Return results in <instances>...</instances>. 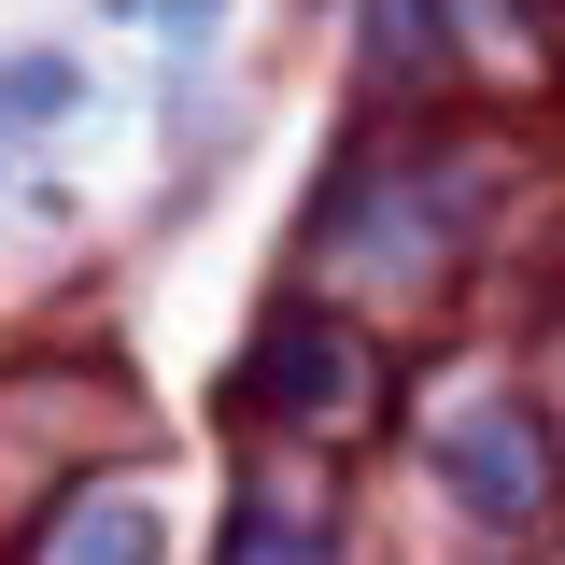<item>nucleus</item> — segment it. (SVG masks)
<instances>
[{
	"label": "nucleus",
	"instance_id": "f257e3e1",
	"mask_svg": "<svg viewBox=\"0 0 565 565\" xmlns=\"http://www.w3.org/2000/svg\"><path fill=\"white\" fill-rule=\"evenodd\" d=\"M0 114L57 128V114H85V71H71V57H0Z\"/></svg>",
	"mask_w": 565,
	"mask_h": 565
},
{
	"label": "nucleus",
	"instance_id": "f03ea898",
	"mask_svg": "<svg viewBox=\"0 0 565 565\" xmlns=\"http://www.w3.org/2000/svg\"><path fill=\"white\" fill-rule=\"evenodd\" d=\"M85 523H99V537L57 552V565H156V523H141V509H85Z\"/></svg>",
	"mask_w": 565,
	"mask_h": 565
},
{
	"label": "nucleus",
	"instance_id": "7ed1b4c3",
	"mask_svg": "<svg viewBox=\"0 0 565 565\" xmlns=\"http://www.w3.org/2000/svg\"><path fill=\"white\" fill-rule=\"evenodd\" d=\"M241 565H326V552H282V537H241Z\"/></svg>",
	"mask_w": 565,
	"mask_h": 565
},
{
	"label": "nucleus",
	"instance_id": "20e7f679",
	"mask_svg": "<svg viewBox=\"0 0 565 565\" xmlns=\"http://www.w3.org/2000/svg\"><path fill=\"white\" fill-rule=\"evenodd\" d=\"M156 14H170V29H212V14H226V0H156Z\"/></svg>",
	"mask_w": 565,
	"mask_h": 565
},
{
	"label": "nucleus",
	"instance_id": "39448f33",
	"mask_svg": "<svg viewBox=\"0 0 565 565\" xmlns=\"http://www.w3.org/2000/svg\"><path fill=\"white\" fill-rule=\"evenodd\" d=\"M99 14H141V0H99Z\"/></svg>",
	"mask_w": 565,
	"mask_h": 565
}]
</instances>
